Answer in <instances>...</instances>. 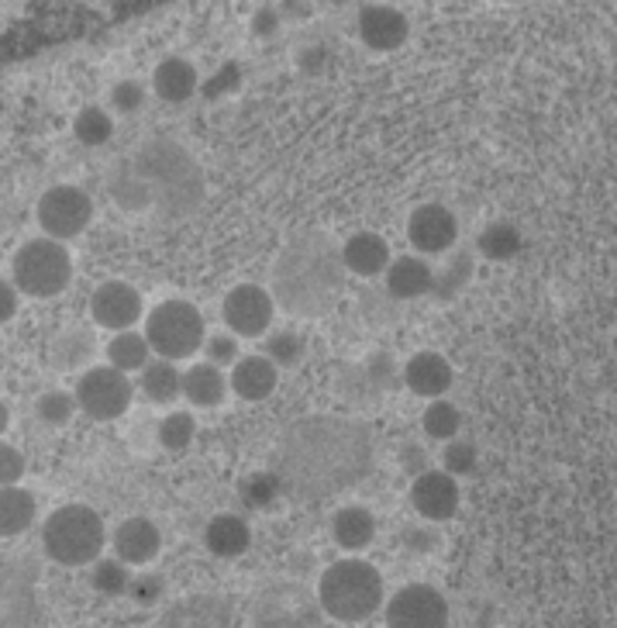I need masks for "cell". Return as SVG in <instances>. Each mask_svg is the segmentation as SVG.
I'll return each mask as SVG.
<instances>
[{
	"mask_svg": "<svg viewBox=\"0 0 617 628\" xmlns=\"http://www.w3.org/2000/svg\"><path fill=\"white\" fill-rule=\"evenodd\" d=\"M107 543L104 518L86 505H62L41 525V549L59 567H91Z\"/></svg>",
	"mask_w": 617,
	"mask_h": 628,
	"instance_id": "cell-5",
	"label": "cell"
},
{
	"mask_svg": "<svg viewBox=\"0 0 617 628\" xmlns=\"http://www.w3.org/2000/svg\"><path fill=\"white\" fill-rule=\"evenodd\" d=\"M111 546H115V556L124 562V567H149L163 549V535H159L156 522L135 514V518H124V522L115 529Z\"/></svg>",
	"mask_w": 617,
	"mask_h": 628,
	"instance_id": "cell-17",
	"label": "cell"
},
{
	"mask_svg": "<svg viewBox=\"0 0 617 628\" xmlns=\"http://www.w3.org/2000/svg\"><path fill=\"white\" fill-rule=\"evenodd\" d=\"M35 525V497L21 487H0V538H14Z\"/></svg>",
	"mask_w": 617,
	"mask_h": 628,
	"instance_id": "cell-28",
	"label": "cell"
},
{
	"mask_svg": "<svg viewBox=\"0 0 617 628\" xmlns=\"http://www.w3.org/2000/svg\"><path fill=\"white\" fill-rule=\"evenodd\" d=\"M422 425H425V436L435 439V442H452L459 436V428H462V415H459V407L446 398H438L425 407V415H422Z\"/></svg>",
	"mask_w": 617,
	"mask_h": 628,
	"instance_id": "cell-32",
	"label": "cell"
},
{
	"mask_svg": "<svg viewBox=\"0 0 617 628\" xmlns=\"http://www.w3.org/2000/svg\"><path fill=\"white\" fill-rule=\"evenodd\" d=\"M342 263L345 273H356V276H380L390 266V246L387 238L377 232H356L345 238L342 246Z\"/></svg>",
	"mask_w": 617,
	"mask_h": 628,
	"instance_id": "cell-20",
	"label": "cell"
},
{
	"mask_svg": "<svg viewBox=\"0 0 617 628\" xmlns=\"http://www.w3.org/2000/svg\"><path fill=\"white\" fill-rule=\"evenodd\" d=\"M459 501H462L459 481L446 470H428L411 481V508L428 518V522H449V518H455Z\"/></svg>",
	"mask_w": 617,
	"mask_h": 628,
	"instance_id": "cell-15",
	"label": "cell"
},
{
	"mask_svg": "<svg viewBox=\"0 0 617 628\" xmlns=\"http://www.w3.org/2000/svg\"><path fill=\"white\" fill-rule=\"evenodd\" d=\"M204 356L211 366H217V370H225V366H235L241 359L238 353V339L232 332H217V335H207L204 342Z\"/></svg>",
	"mask_w": 617,
	"mask_h": 628,
	"instance_id": "cell-39",
	"label": "cell"
},
{
	"mask_svg": "<svg viewBox=\"0 0 617 628\" xmlns=\"http://www.w3.org/2000/svg\"><path fill=\"white\" fill-rule=\"evenodd\" d=\"M145 104V86L139 80H121L111 86V107L118 115H135Z\"/></svg>",
	"mask_w": 617,
	"mask_h": 628,
	"instance_id": "cell-41",
	"label": "cell"
},
{
	"mask_svg": "<svg viewBox=\"0 0 617 628\" xmlns=\"http://www.w3.org/2000/svg\"><path fill=\"white\" fill-rule=\"evenodd\" d=\"M183 398L193 407H217L228 398V380L225 374L211 363H193L183 374Z\"/></svg>",
	"mask_w": 617,
	"mask_h": 628,
	"instance_id": "cell-26",
	"label": "cell"
},
{
	"mask_svg": "<svg viewBox=\"0 0 617 628\" xmlns=\"http://www.w3.org/2000/svg\"><path fill=\"white\" fill-rule=\"evenodd\" d=\"M76 407L86 411L94 422H115L131 407L135 398V383L124 374H118L115 366H91L80 380H76Z\"/></svg>",
	"mask_w": 617,
	"mask_h": 628,
	"instance_id": "cell-9",
	"label": "cell"
},
{
	"mask_svg": "<svg viewBox=\"0 0 617 628\" xmlns=\"http://www.w3.org/2000/svg\"><path fill=\"white\" fill-rule=\"evenodd\" d=\"M345 291L342 249L324 235H300L273 266V300L297 318H318L339 305Z\"/></svg>",
	"mask_w": 617,
	"mask_h": 628,
	"instance_id": "cell-3",
	"label": "cell"
},
{
	"mask_svg": "<svg viewBox=\"0 0 617 628\" xmlns=\"http://www.w3.org/2000/svg\"><path fill=\"white\" fill-rule=\"evenodd\" d=\"M139 391L152 404H173L176 398H183V374L176 370V363L152 359L139 374Z\"/></svg>",
	"mask_w": 617,
	"mask_h": 628,
	"instance_id": "cell-27",
	"label": "cell"
},
{
	"mask_svg": "<svg viewBox=\"0 0 617 628\" xmlns=\"http://www.w3.org/2000/svg\"><path fill=\"white\" fill-rule=\"evenodd\" d=\"M273 315H276L273 294L266 287H256V284H238L235 291H228L225 305H222L225 329L235 339L266 335L273 329Z\"/></svg>",
	"mask_w": 617,
	"mask_h": 628,
	"instance_id": "cell-11",
	"label": "cell"
},
{
	"mask_svg": "<svg viewBox=\"0 0 617 628\" xmlns=\"http://www.w3.org/2000/svg\"><path fill=\"white\" fill-rule=\"evenodd\" d=\"M111 198L128 211L166 208L169 214L190 211L204 193V180L193 159L173 142H152L139 156L115 166Z\"/></svg>",
	"mask_w": 617,
	"mask_h": 628,
	"instance_id": "cell-2",
	"label": "cell"
},
{
	"mask_svg": "<svg viewBox=\"0 0 617 628\" xmlns=\"http://www.w3.org/2000/svg\"><path fill=\"white\" fill-rule=\"evenodd\" d=\"M332 538L345 553H363L372 546V538H377V518H372L369 508H359V505L339 508L332 518Z\"/></svg>",
	"mask_w": 617,
	"mask_h": 628,
	"instance_id": "cell-24",
	"label": "cell"
},
{
	"mask_svg": "<svg viewBox=\"0 0 617 628\" xmlns=\"http://www.w3.org/2000/svg\"><path fill=\"white\" fill-rule=\"evenodd\" d=\"M197 436V422L190 411H169V415L159 422V446L166 452H183Z\"/></svg>",
	"mask_w": 617,
	"mask_h": 628,
	"instance_id": "cell-35",
	"label": "cell"
},
{
	"mask_svg": "<svg viewBox=\"0 0 617 628\" xmlns=\"http://www.w3.org/2000/svg\"><path fill=\"white\" fill-rule=\"evenodd\" d=\"M455 374H452V363L442 356V353H414L407 363H404V383L407 391L417 394V398H428V401H438L449 394Z\"/></svg>",
	"mask_w": 617,
	"mask_h": 628,
	"instance_id": "cell-18",
	"label": "cell"
},
{
	"mask_svg": "<svg viewBox=\"0 0 617 628\" xmlns=\"http://www.w3.org/2000/svg\"><path fill=\"white\" fill-rule=\"evenodd\" d=\"M318 604L342 625L369 621L383 608V573L366 559H335L318 577Z\"/></svg>",
	"mask_w": 617,
	"mask_h": 628,
	"instance_id": "cell-4",
	"label": "cell"
},
{
	"mask_svg": "<svg viewBox=\"0 0 617 628\" xmlns=\"http://www.w3.org/2000/svg\"><path fill=\"white\" fill-rule=\"evenodd\" d=\"M17 315V287L0 280V324H8Z\"/></svg>",
	"mask_w": 617,
	"mask_h": 628,
	"instance_id": "cell-45",
	"label": "cell"
},
{
	"mask_svg": "<svg viewBox=\"0 0 617 628\" xmlns=\"http://www.w3.org/2000/svg\"><path fill=\"white\" fill-rule=\"evenodd\" d=\"M128 594L135 597L139 604H152V601H159V594H163V577H156V573H142V577L131 580Z\"/></svg>",
	"mask_w": 617,
	"mask_h": 628,
	"instance_id": "cell-43",
	"label": "cell"
},
{
	"mask_svg": "<svg viewBox=\"0 0 617 628\" xmlns=\"http://www.w3.org/2000/svg\"><path fill=\"white\" fill-rule=\"evenodd\" d=\"M8 425H11V411H8V404H0V436L8 431Z\"/></svg>",
	"mask_w": 617,
	"mask_h": 628,
	"instance_id": "cell-48",
	"label": "cell"
},
{
	"mask_svg": "<svg viewBox=\"0 0 617 628\" xmlns=\"http://www.w3.org/2000/svg\"><path fill=\"white\" fill-rule=\"evenodd\" d=\"M262 356H266L276 370H280V366L294 370V366L304 359V339L297 332H290V329H276V332L266 335V353H262Z\"/></svg>",
	"mask_w": 617,
	"mask_h": 628,
	"instance_id": "cell-36",
	"label": "cell"
},
{
	"mask_svg": "<svg viewBox=\"0 0 617 628\" xmlns=\"http://www.w3.org/2000/svg\"><path fill=\"white\" fill-rule=\"evenodd\" d=\"M204 546L217 559H238L252 546V529L241 514H214L204 529Z\"/></svg>",
	"mask_w": 617,
	"mask_h": 628,
	"instance_id": "cell-23",
	"label": "cell"
},
{
	"mask_svg": "<svg viewBox=\"0 0 617 628\" xmlns=\"http://www.w3.org/2000/svg\"><path fill=\"white\" fill-rule=\"evenodd\" d=\"M404 466H407L411 476L428 473V470H431V466H428V452H425L422 446H414V442H411V446L404 449Z\"/></svg>",
	"mask_w": 617,
	"mask_h": 628,
	"instance_id": "cell-46",
	"label": "cell"
},
{
	"mask_svg": "<svg viewBox=\"0 0 617 628\" xmlns=\"http://www.w3.org/2000/svg\"><path fill=\"white\" fill-rule=\"evenodd\" d=\"M91 583H94V591L104 594V597H118V594H128L131 588V573L124 562L115 556H100L94 562V570H91Z\"/></svg>",
	"mask_w": 617,
	"mask_h": 628,
	"instance_id": "cell-33",
	"label": "cell"
},
{
	"mask_svg": "<svg viewBox=\"0 0 617 628\" xmlns=\"http://www.w3.org/2000/svg\"><path fill=\"white\" fill-rule=\"evenodd\" d=\"M38 228L46 232V238H56V242H70V238L83 235V228L94 218V201L83 187L73 183H59L49 187L38 198L35 208Z\"/></svg>",
	"mask_w": 617,
	"mask_h": 628,
	"instance_id": "cell-8",
	"label": "cell"
},
{
	"mask_svg": "<svg viewBox=\"0 0 617 628\" xmlns=\"http://www.w3.org/2000/svg\"><path fill=\"white\" fill-rule=\"evenodd\" d=\"M407 238L417 252L449 256V249H455V238H459V222L446 204H422L414 208L407 222Z\"/></svg>",
	"mask_w": 617,
	"mask_h": 628,
	"instance_id": "cell-14",
	"label": "cell"
},
{
	"mask_svg": "<svg viewBox=\"0 0 617 628\" xmlns=\"http://www.w3.org/2000/svg\"><path fill=\"white\" fill-rule=\"evenodd\" d=\"M404 538H407V543H411V546H414L417 553H428V549L435 546V538H431V535H425V532H422V535H417V529H411V532H407Z\"/></svg>",
	"mask_w": 617,
	"mask_h": 628,
	"instance_id": "cell-47",
	"label": "cell"
},
{
	"mask_svg": "<svg viewBox=\"0 0 617 628\" xmlns=\"http://www.w3.org/2000/svg\"><path fill=\"white\" fill-rule=\"evenodd\" d=\"M321 604H311L297 588H273L256 608L259 628H321Z\"/></svg>",
	"mask_w": 617,
	"mask_h": 628,
	"instance_id": "cell-12",
	"label": "cell"
},
{
	"mask_svg": "<svg viewBox=\"0 0 617 628\" xmlns=\"http://www.w3.org/2000/svg\"><path fill=\"white\" fill-rule=\"evenodd\" d=\"M91 315L107 332H131V324L142 318V294L124 280H107L91 297Z\"/></svg>",
	"mask_w": 617,
	"mask_h": 628,
	"instance_id": "cell-13",
	"label": "cell"
},
{
	"mask_svg": "<svg viewBox=\"0 0 617 628\" xmlns=\"http://www.w3.org/2000/svg\"><path fill=\"white\" fill-rule=\"evenodd\" d=\"M387 294L393 300H414V297H425L435 287V270L425 263L422 256H401V259H390L387 266Z\"/></svg>",
	"mask_w": 617,
	"mask_h": 628,
	"instance_id": "cell-21",
	"label": "cell"
},
{
	"mask_svg": "<svg viewBox=\"0 0 617 628\" xmlns=\"http://www.w3.org/2000/svg\"><path fill=\"white\" fill-rule=\"evenodd\" d=\"M152 363V349L145 335L139 332H118L111 342H107V366H115L118 374H142Z\"/></svg>",
	"mask_w": 617,
	"mask_h": 628,
	"instance_id": "cell-29",
	"label": "cell"
},
{
	"mask_svg": "<svg viewBox=\"0 0 617 628\" xmlns=\"http://www.w3.org/2000/svg\"><path fill=\"white\" fill-rule=\"evenodd\" d=\"M73 135H76L83 145L97 149V145H104V142H111L115 121H111V115L104 111V107H83V111L76 115V121H73Z\"/></svg>",
	"mask_w": 617,
	"mask_h": 628,
	"instance_id": "cell-34",
	"label": "cell"
},
{
	"mask_svg": "<svg viewBox=\"0 0 617 628\" xmlns=\"http://www.w3.org/2000/svg\"><path fill=\"white\" fill-rule=\"evenodd\" d=\"M152 91H156L166 104H183L197 94V70L193 62L173 56L163 59L156 73H152Z\"/></svg>",
	"mask_w": 617,
	"mask_h": 628,
	"instance_id": "cell-25",
	"label": "cell"
},
{
	"mask_svg": "<svg viewBox=\"0 0 617 628\" xmlns=\"http://www.w3.org/2000/svg\"><path fill=\"white\" fill-rule=\"evenodd\" d=\"M470 280H473V252L455 249V252H449V263L435 273V287H431V294H438L442 300H449V297H455L462 287H466Z\"/></svg>",
	"mask_w": 617,
	"mask_h": 628,
	"instance_id": "cell-31",
	"label": "cell"
},
{
	"mask_svg": "<svg viewBox=\"0 0 617 628\" xmlns=\"http://www.w3.org/2000/svg\"><path fill=\"white\" fill-rule=\"evenodd\" d=\"M476 252L483 259H490V263H507V259H514L521 252V232L518 225L511 222H494L479 232L476 238Z\"/></svg>",
	"mask_w": 617,
	"mask_h": 628,
	"instance_id": "cell-30",
	"label": "cell"
},
{
	"mask_svg": "<svg viewBox=\"0 0 617 628\" xmlns=\"http://www.w3.org/2000/svg\"><path fill=\"white\" fill-rule=\"evenodd\" d=\"M21 476H25V457H21V449L0 442V487H17Z\"/></svg>",
	"mask_w": 617,
	"mask_h": 628,
	"instance_id": "cell-42",
	"label": "cell"
},
{
	"mask_svg": "<svg viewBox=\"0 0 617 628\" xmlns=\"http://www.w3.org/2000/svg\"><path fill=\"white\" fill-rule=\"evenodd\" d=\"M232 601L217 594H197L180 601L169 612L166 625L169 628H232Z\"/></svg>",
	"mask_w": 617,
	"mask_h": 628,
	"instance_id": "cell-19",
	"label": "cell"
},
{
	"mask_svg": "<svg viewBox=\"0 0 617 628\" xmlns=\"http://www.w3.org/2000/svg\"><path fill=\"white\" fill-rule=\"evenodd\" d=\"M387 628H449V601L431 583H407L387 601Z\"/></svg>",
	"mask_w": 617,
	"mask_h": 628,
	"instance_id": "cell-10",
	"label": "cell"
},
{
	"mask_svg": "<svg viewBox=\"0 0 617 628\" xmlns=\"http://www.w3.org/2000/svg\"><path fill=\"white\" fill-rule=\"evenodd\" d=\"M280 370L266 359V356H241L232 366V394H238L241 401H266L276 391Z\"/></svg>",
	"mask_w": 617,
	"mask_h": 628,
	"instance_id": "cell-22",
	"label": "cell"
},
{
	"mask_svg": "<svg viewBox=\"0 0 617 628\" xmlns=\"http://www.w3.org/2000/svg\"><path fill=\"white\" fill-rule=\"evenodd\" d=\"M11 280L21 294L49 300L62 294L73 280V256L66 252L62 242L56 238H32L14 252Z\"/></svg>",
	"mask_w": 617,
	"mask_h": 628,
	"instance_id": "cell-7",
	"label": "cell"
},
{
	"mask_svg": "<svg viewBox=\"0 0 617 628\" xmlns=\"http://www.w3.org/2000/svg\"><path fill=\"white\" fill-rule=\"evenodd\" d=\"M372 463L369 428L348 418H304L283 436L276 449L280 484L300 501L332 497L356 484Z\"/></svg>",
	"mask_w": 617,
	"mask_h": 628,
	"instance_id": "cell-1",
	"label": "cell"
},
{
	"mask_svg": "<svg viewBox=\"0 0 617 628\" xmlns=\"http://www.w3.org/2000/svg\"><path fill=\"white\" fill-rule=\"evenodd\" d=\"M411 35V21L404 11L390 4H366L359 11V38L372 52H393L401 49Z\"/></svg>",
	"mask_w": 617,
	"mask_h": 628,
	"instance_id": "cell-16",
	"label": "cell"
},
{
	"mask_svg": "<svg viewBox=\"0 0 617 628\" xmlns=\"http://www.w3.org/2000/svg\"><path fill=\"white\" fill-rule=\"evenodd\" d=\"M145 342L149 349L166 363L190 359L207 342L201 308H193L190 300H180V297L163 300V305L152 308L145 318Z\"/></svg>",
	"mask_w": 617,
	"mask_h": 628,
	"instance_id": "cell-6",
	"label": "cell"
},
{
	"mask_svg": "<svg viewBox=\"0 0 617 628\" xmlns=\"http://www.w3.org/2000/svg\"><path fill=\"white\" fill-rule=\"evenodd\" d=\"M91 356H94V335L86 332H66L52 345V359L59 370H73L80 363H91Z\"/></svg>",
	"mask_w": 617,
	"mask_h": 628,
	"instance_id": "cell-37",
	"label": "cell"
},
{
	"mask_svg": "<svg viewBox=\"0 0 617 628\" xmlns=\"http://www.w3.org/2000/svg\"><path fill=\"white\" fill-rule=\"evenodd\" d=\"M38 411V418L52 425V428H62V425H70V418L76 415V398L70 391H46L38 398L35 404Z\"/></svg>",
	"mask_w": 617,
	"mask_h": 628,
	"instance_id": "cell-38",
	"label": "cell"
},
{
	"mask_svg": "<svg viewBox=\"0 0 617 628\" xmlns=\"http://www.w3.org/2000/svg\"><path fill=\"white\" fill-rule=\"evenodd\" d=\"M276 28H280V11L276 8H259L256 17H252V32L262 35V38H270Z\"/></svg>",
	"mask_w": 617,
	"mask_h": 628,
	"instance_id": "cell-44",
	"label": "cell"
},
{
	"mask_svg": "<svg viewBox=\"0 0 617 628\" xmlns=\"http://www.w3.org/2000/svg\"><path fill=\"white\" fill-rule=\"evenodd\" d=\"M442 463H446V473L449 476H466L476 470V446L462 442V439H452L442 452Z\"/></svg>",
	"mask_w": 617,
	"mask_h": 628,
	"instance_id": "cell-40",
	"label": "cell"
}]
</instances>
